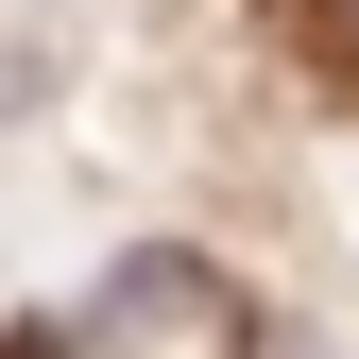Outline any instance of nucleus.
<instances>
[{"instance_id":"obj_1","label":"nucleus","mask_w":359,"mask_h":359,"mask_svg":"<svg viewBox=\"0 0 359 359\" xmlns=\"http://www.w3.org/2000/svg\"><path fill=\"white\" fill-rule=\"evenodd\" d=\"M257 325H240V291L205 274V257H120L103 274V308L69 325V359H240Z\"/></svg>"},{"instance_id":"obj_2","label":"nucleus","mask_w":359,"mask_h":359,"mask_svg":"<svg viewBox=\"0 0 359 359\" xmlns=\"http://www.w3.org/2000/svg\"><path fill=\"white\" fill-rule=\"evenodd\" d=\"M240 359H325V342H240Z\"/></svg>"},{"instance_id":"obj_3","label":"nucleus","mask_w":359,"mask_h":359,"mask_svg":"<svg viewBox=\"0 0 359 359\" xmlns=\"http://www.w3.org/2000/svg\"><path fill=\"white\" fill-rule=\"evenodd\" d=\"M342 18H359V0H342Z\"/></svg>"}]
</instances>
